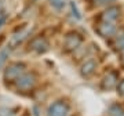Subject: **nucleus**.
<instances>
[{"instance_id":"obj_11","label":"nucleus","mask_w":124,"mask_h":116,"mask_svg":"<svg viewBox=\"0 0 124 116\" xmlns=\"http://www.w3.org/2000/svg\"><path fill=\"white\" fill-rule=\"evenodd\" d=\"M109 113H110V116H124V109L119 104H113L109 108Z\"/></svg>"},{"instance_id":"obj_2","label":"nucleus","mask_w":124,"mask_h":116,"mask_svg":"<svg viewBox=\"0 0 124 116\" xmlns=\"http://www.w3.org/2000/svg\"><path fill=\"white\" fill-rule=\"evenodd\" d=\"M83 43V37L80 33L77 32H69L66 36H65V40H63V47L66 51H75L81 46Z\"/></svg>"},{"instance_id":"obj_8","label":"nucleus","mask_w":124,"mask_h":116,"mask_svg":"<svg viewBox=\"0 0 124 116\" xmlns=\"http://www.w3.org/2000/svg\"><path fill=\"white\" fill-rule=\"evenodd\" d=\"M117 86V73L116 72H109L103 76V79L101 82V87L102 90H112Z\"/></svg>"},{"instance_id":"obj_1","label":"nucleus","mask_w":124,"mask_h":116,"mask_svg":"<svg viewBox=\"0 0 124 116\" xmlns=\"http://www.w3.org/2000/svg\"><path fill=\"white\" fill-rule=\"evenodd\" d=\"M25 69H26V65H25L23 62H13V64H10L6 68V71H4V80L6 82L17 80L19 76L25 73Z\"/></svg>"},{"instance_id":"obj_17","label":"nucleus","mask_w":124,"mask_h":116,"mask_svg":"<svg viewBox=\"0 0 124 116\" xmlns=\"http://www.w3.org/2000/svg\"><path fill=\"white\" fill-rule=\"evenodd\" d=\"M53 6L57 7V8H61V7H63V3H62L61 0H55V1H53Z\"/></svg>"},{"instance_id":"obj_9","label":"nucleus","mask_w":124,"mask_h":116,"mask_svg":"<svg viewBox=\"0 0 124 116\" xmlns=\"http://www.w3.org/2000/svg\"><path fill=\"white\" fill-rule=\"evenodd\" d=\"M119 17H120V7H117V6L108 7L101 15L102 21H106V22H115Z\"/></svg>"},{"instance_id":"obj_3","label":"nucleus","mask_w":124,"mask_h":116,"mask_svg":"<svg viewBox=\"0 0 124 116\" xmlns=\"http://www.w3.org/2000/svg\"><path fill=\"white\" fill-rule=\"evenodd\" d=\"M29 49L32 51H35L37 54H44L50 50V43L48 40L43 37V36H37V37H33L29 43Z\"/></svg>"},{"instance_id":"obj_4","label":"nucleus","mask_w":124,"mask_h":116,"mask_svg":"<svg viewBox=\"0 0 124 116\" xmlns=\"http://www.w3.org/2000/svg\"><path fill=\"white\" fill-rule=\"evenodd\" d=\"M69 113V107L63 101H55L48 107L47 115L48 116H68Z\"/></svg>"},{"instance_id":"obj_18","label":"nucleus","mask_w":124,"mask_h":116,"mask_svg":"<svg viewBox=\"0 0 124 116\" xmlns=\"http://www.w3.org/2000/svg\"><path fill=\"white\" fill-rule=\"evenodd\" d=\"M6 19H7V15H0V29H1L3 25L6 24Z\"/></svg>"},{"instance_id":"obj_19","label":"nucleus","mask_w":124,"mask_h":116,"mask_svg":"<svg viewBox=\"0 0 124 116\" xmlns=\"http://www.w3.org/2000/svg\"><path fill=\"white\" fill-rule=\"evenodd\" d=\"M1 11H3V4L0 3V13H1Z\"/></svg>"},{"instance_id":"obj_15","label":"nucleus","mask_w":124,"mask_h":116,"mask_svg":"<svg viewBox=\"0 0 124 116\" xmlns=\"http://www.w3.org/2000/svg\"><path fill=\"white\" fill-rule=\"evenodd\" d=\"M70 8H72V13H73V15H76V18H77V19H80V18H81V15H80L79 10H77V7H76V4L73 3V1L70 3Z\"/></svg>"},{"instance_id":"obj_6","label":"nucleus","mask_w":124,"mask_h":116,"mask_svg":"<svg viewBox=\"0 0 124 116\" xmlns=\"http://www.w3.org/2000/svg\"><path fill=\"white\" fill-rule=\"evenodd\" d=\"M32 31H33L32 28H25V29H21V31L17 32V33H14V35L11 36V40H10V47L14 49V47L19 46L25 39H28V37L31 36Z\"/></svg>"},{"instance_id":"obj_10","label":"nucleus","mask_w":124,"mask_h":116,"mask_svg":"<svg viewBox=\"0 0 124 116\" xmlns=\"http://www.w3.org/2000/svg\"><path fill=\"white\" fill-rule=\"evenodd\" d=\"M95 69H97V62L94 61V59H88V61H85L81 68H80V73L83 77H91V76L95 73Z\"/></svg>"},{"instance_id":"obj_12","label":"nucleus","mask_w":124,"mask_h":116,"mask_svg":"<svg viewBox=\"0 0 124 116\" xmlns=\"http://www.w3.org/2000/svg\"><path fill=\"white\" fill-rule=\"evenodd\" d=\"M10 51H11V47H10V46L4 47V49L0 51V68L6 64V61H7V58H8V55H10Z\"/></svg>"},{"instance_id":"obj_13","label":"nucleus","mask_w":124,"mask_h":116,"mask_svg":"<svg viewBox=\"0 0 124 116\" xmlns=\"http://www.w3.org/2000/svg\"><path fill=\"white\" fill-rule=\"evenodd\" d=\"M116 46L119 47L120 51H121V53H123V55H124V35H123V36H120V37H117Z\"/></svg>"},{"instance_id":"obj_16","label":"nucleus","mask_w":124,"mask_h":116,"mask_svg":"<svg viewBox=\"0 0 124 116\" xmlns=\"http://www.w3.org/2000/svg\"><path fill=\"white\" fill-rule=\"evenodd\" d=\"M117 93H119L120 95H124V79L120 80L119 84H117Z\"/></svg>"},{"instance_id":"obj_5","label":"nucleus","mask_w":124,"mask_h":116,"mask_svg":"<svg viewBox=\"0 0 124 116\" xmlns=\"http://www.w3.org/2000/svg\"><path fill=\"white\" fill-rule=\"evenodd\" d=\"M15 82H17L18 89L31 90V89H33L35 84H36V76H35V73H26V72H25V73L19 76Z\"/></svg>"},{"instance_id":"obj_7","label":"nucleus","mask_w":124,"mask_h":116,"mask_svg":"<svg viewBox=\"0 0 124 116\" xmlns=\"http://www.w3.org/2000/svg\"><path fill=\"white\" fill-rule=\"evenodd\" d=\"M97 32L102 37H110L116 33V26L113 22H106V21H102L101 24H98L97 26Z\"/></svg>"},{"instance_id":"obj_14","label":"nucleus","mask_w":124,"mask_h":116,"mask_svg":"<svg viewBox=\"0 0 124 116\" xmlns=\"http://www.w3.org/2000/svg\"><path fill=\"white\" fill-rule=\"evenodd\" d=\"M116 0H94V3L97 6H108L110 3H115Z\"/></svg>"}]
</instances>
